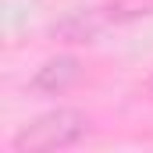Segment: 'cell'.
<instances>
[{
    "instance_id": "obj_3",
    "label": "cell",
    "mask_w": 153,
    "mask_h": 153,
    "mask_svg": "<svg viewBox=\"0 0 153 153\" xmlns=\"http://www.w3.org/2000/svg\"><path fill=\"white\" fill-rule=\"evenodd\" d=\"M103 14L100 11H68L61 22H53V39L61 43H93V39L103 32Z\"/></svg>"
},
{
    "instance_id": "obj_4",
    "label": "cell",
    "mask_w": 153,
    "mask_h": 153,
    "mask_svg": "<svg viewBox=\"0 0 153 153\" xmlns=\"http://www.w3.org/2000/svg\"><path fill=\"white\" fill-rule=\"evenodd\" d=\"M100 14L107 25H132V22L153 18V0H107Z\"/></svg>"
},
{
    "instance_id": "obj_1",
    "label": "cell",
    "mask_w": 153,
    "mask_h": 153,
    "mask_svg": "<svg viewBox=\"0 0 153 153\" xmlns=\"http://www.w3.org/2000/svg\"><path fill=\"white\" fill-rule=\"evenodd\" d=\"M93 132V121L85 111L75 107H53L46 114L25 121L14 135H11V150L14 153H53L78 146L85 135Z\"/></svg>"
},
{
    "instance_id": "obj_5",
    "label": "cell",
    "mask_w": 153,
    "mask_h": 153,
    "mask_svg": "<svg viewBox=\"0 0 153 153\" xmlns=\"http://www.w3.org/2000/svg\"><path fill=\"white\" fill-rule=\"evenodd\" d=\"M139 93H143L146 100H153V71H150L146 78H143V85H139Z\"/></svg>"
},
{
    "instance_id": "obj_2",
    "label": "cell",
    "mask_w": 153,
    "mask_h": 153,
    "mask_svg": "<svg viewBox=\"0 0 153 153\" xmlns=\"http://www.w3.org/2000/svg\"><path fill=\"white\" fill-rule=\"evenodd\" d=\"M78 78H82V61L71 57V53H57V57L43 61L36 68V75H32L29 85L36 93H46V96H61V93H68L75 85Z\"/></svg>"
}]
</instances>
